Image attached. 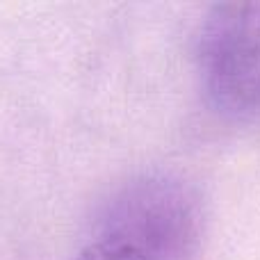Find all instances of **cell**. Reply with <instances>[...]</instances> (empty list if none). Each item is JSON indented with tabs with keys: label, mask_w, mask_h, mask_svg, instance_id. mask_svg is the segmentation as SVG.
<instances>
[{
	"label": "cell",
	"mask_w": 260,
	"mask_h": 260,
	"mask_svg": "<svg viewBox=\"0 0 260 260\" xmlns=\"http://www.w3.org/2000/svg\"><path fill=\"white\" fill-rule=\"evenodd\" d=\"M192 189L169 176H142L114 194L99 238L119 240L148 260H192L201 244Z\"/></svg>",
	"instance_id": "cell-1"
},
{
	"label": "cell",
	"mask_w": 260,
	"mask_h": 260,
	"mask_svg": "<svg viewBox=\"0 0 260 260\" xmlns=\"http://www.w3.org/2000/svg\"><path fill=\"white\" fill-rule=\"evenodd\" d=\"M199 71L217 112L260 117V3H221L208 12L199 37Z\"/></svg>",
	"instance_id": "cell-2"
},
{
	"label": "cell",
	"mask_w": 260,
	"mask_h": 260,
	"mask_svg": "<svg viewBox=\"0 0 260 260\" xmlns=\"http://www.w3.org/2000/svg\"><path fill=\"white\" fill-rule=\"evenodd\" d=\"M76 260H148V258H144L137 249L128 247V244L119 242V240L99 238L87 244L76 256Z\"/></svg>",
	"instance_id": "cell-3"
}]
</instances>
